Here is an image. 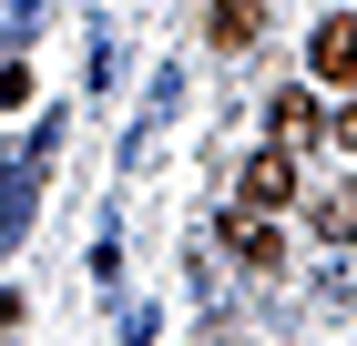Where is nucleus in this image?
<instances>
[{
	"instance_id": "f257e3e1",
	"label": "nucleus",
	"mask_w": 357,
	"mask_h": 346,
	"mask_svg": "<svg viewBox=\"0 0 357 346\" xmlns=\"http://www.w3.org/2000/svg\"><path fill=\"white\" fill-rule=\"evenodd\" d=\"M52 143H61V123H41V133H31V153H0V244H21V235H31V194H41Z\"/></svg>"
},
{
	"instance_id": "f03ea898",
	"label": "nucleus",
	"mask_w": 357,
	"mask_h": 346,
	"mask_svg": "<svg viewBox=\"0 0 357 346\" xmlns=\"http://www.w3.org/2000/svg\"><path fill=\"white\" fill-rule=\"evenodd\" d=\"M306 61H317V81H357V21H347V10H337V21H317Z\"/></svg>"
},
{
	"instance_id": "7ed1b4c3",
	"label": "nucleus",
	"mask_w": 357,
	"mask_h": 346,
	"mask_svg": "<svg viewBox=\"0 0 357 346\" xmlns=\"http://www.w3.org/2000/svg\"><path fill=\"white\" fill-rule=\"evenodd\" d=\"M286 194H296V163H286V143H275V153H255V163H245V204L266 214V204H286Z\"/></svg>"
},
{
	"instance_id": "20e7f679",
	"label": "nucleus",
	"mask_w": 357,
	"mask_h": 346,
	"mask_svg": "<svg viewBox=\"0 0 357 346\" xmlns=\"http://www.w3.org/2000/svg\"><path fill=\"white\" fill-rule=\"evenodd\" d=\"M255 31H266V10H255V0H215V41H225V52H245Z\"/></svg>"
},
{
	"instance_id": "39448f33",
	"label": "nucleus",
	"mask_w": 357,
	"mask_h": 346,
	"mask_svg": "<svg viewBox=\"0 0 357 346\" xmlns=\"http://www.w3.org/2000/svg\"><path fill=\"white\" fill-rule=\"evenodd\" d=\"M317 123H327V112L306 102V92H286V102H275V143H317Z\"/></svg>"
},
{
	"instance_id": "423d86ee",
	"label": "nucleus",
	"mask_w": 357,
	"mask_h": 346,
	"mask_svg": "<svg viewBox=\"0 0 357 346\" xmlns=\"http://www.w3.org/2000/svg\"><path fill=\"white\" fill-rule=\"evenodd\" d=\"M225 244H235V255H245V265H255V275H275V265H286V244H275V235H266V224H235V235H225Z\"/></svg>"
},
{
	"instance_id": "0eeeda50",
	"label": "nucleus",
	"mask_w": 357,
	"mask_h": 346,
	"mask_svg": "<svg viewBox=\"0 0 357 346\" xmlns=\"http://www.w3.org/2000/svg\"><path fill=\"white\" fill-rule=\"evenodd\" d=\"M317 235H327V244H357V184H347V194H327V204H317Z\"/></svg>"
},
{
	"instance_id": "6e6552de",
	"label": "nucleus",
	"mask_w": 357,
	"mask_h": 346,
	"mask_svg": "<svg viewBox=\"0 0 357 346\" xmlns=\"http://www.w3.org/2000/svg\"><path fill=\"white\" fill-rule=\"evenodd\" d=\"M31 102V72H21V61H0V112H21Z\"/></svg>"
},
{
	"instance_id": "1a4fd4ad",
	"label": "nucleus",
	"mask_w": 357,
	"mask_h": 346,
	"mask_svg": "<svg viewBox=\"0 0 357 346\" xmlns=\"http://www.w3.org/2000/svg\"><path fill=\"white\" fill-rule=\"evenodd\" d=\"M204 346H255V326H225V316H215V326H204Z\"/></svg>"
},
{
	"instance_id": "9d476101",
	"label": "nucleus",
	"mask_w": 357,
	"mask_h": 346,
	"mask_svg": "<svg viewBox=\"0 0 357 346\" xmlns=\"http://www.w3.org/2000/svg\"><path fill=\"white\" fill-rule=\"evenodd\" d=\"M337 143H347V153H357V112H337Z\"/></svg>"
}]
</instances>
